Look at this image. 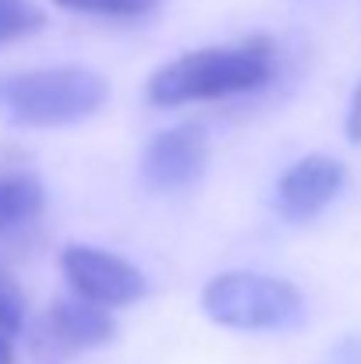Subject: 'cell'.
I'll use <instances>...</instances> for the list:
<instances>
[{"mask_svg": "<svg viewBox=\"0 0 361 364\" xmlns=\"http://www.w3.org/2000/svg\"><path fill=\"white\" fill-rule=\"evenodd\" d=\"M276 75V50L266 36H251L238 46H209L174 57L156 68L145 82V100L152 107L174 110L188 103L224 100L255 92Z\"/></svg>", "mask_w": 361, "mask_h": 364, "instance_id": "obj_1", "label": "cell"}, {"mask_svg": "<svg viewBox=\"0 0 361 364\" xmlns=\"http://www.w3.org/2000/svg\"><path fill=\"white\" fill-rule=\"evenodd\" d=\"M110 100V82L82 64L21 71L4 85V103L14 124L61 127L100 114Z\"/></svg>", "mask_w": 361, "mask_h": 364, "instance_id": "obj_2", "label": "cell"}, {"mask_svg": "<svg viewBox=\"0 0 361 364\" xmlns=\"http://www.w3.org/2000/svg\"><path fill=\"white\" fill-rule=\"evenodd\" d=\"M202 311L216 326L262 333V329H287V326L301 322L305 297L291 279H280V276L224 272L206 283Z\"/></svg>", "mask_w": 361, "mask_h": 364, "instance_id": "obj_3", "label": "cell"}, {"mask_svg": "<svg viewBox=\"0 0 361 364\" xmlns=\"http://www.w3.org/2000/svg\"><path fill=\"white\" fill-rule=\"evenodd\" d=\"M61 269L78 301H89L103 311L110 308H127L145 297L149 283L145 276L114 251L89 247V244H71L61 251Z\"/></svg>", "mask_w": 361, "mask_h": 364, "instance_id": "obj_4", "label": "cell"}, {"mask_svg": "<svg viewBox=\"0 0 361 364\" xmlns=\"http://www.w3.org/2000/svg\"><path fill=\"white\" fill-rule=\"evenodd\" d=\"M209 163V138L199 124H177L149 138L142 149L138 177L152 195H184L192 191Z\"/></svg>", "mask_w": 361, "mask_h": 364, "instance_id": "obj_5", "label": "cell"}, {"mask_svg": "<svg viewBox=\"0 0 361 364\" xmlns=\"http://www.w3.org/2000/svg\"><path fill=\"white\" fill-rule=\"evenodd\" d=\"M347 184V166L333 156H305L283 170L276 184V213L287 223L315 220Z\"/></svg>", "mask_w": 361, "mask_h": 364, "instance_id": "obj_6", "label": "cell"}, {"mask_svg": "<svg viewBox=\"0 0 361 364\" xmlns=\"http://www.w3.org/2000/svg\"><path fill=\"white\" fill-rule=\"evenodd\" d=\"M43 333H46V340L57 350L71 354V350H93V347L110 343L117 336V326H114L110 311H103V308H96L89 301L71 297V301H57L46 311Z\"/></svg>", "mask_w": 361, "mask_h": 364, "instance_id": "obj_7", "label": "cell"}, {"mask_svg": "<svg viewBox=\"0 0 361 364\" xmlns=\"http://www.w3.org/2000/svg\"><path fill=\"white\" fill-rule=\"evenodd\" d=\"M43 209V184L28 173L0 177V230L28 223Z\"/></svg>", "mask_w": 361, "mask_h": 364, "instance_id": "obj_8", "label": "cell"}, {"mask_svg": "<svg viewBox=\"0 0 361 364\" xmlns=\"http://www.w3.org/2000/svg\"><path fill=\"white\" fill-rule=\"evenodd\" d=\"M46 25V11L32 0H0V46L36 36Z\"/></svg>", "mask_w": 361, "mask_h": 364, "instance_id": "obj_9", "label": "cell"}, {"mask_svg": "<svg viewBox=\"0 0 361 364\" xmlns=\"http://www.w3.org/2000/svg\"><path fill=\"white\" fill-rule=\"evenodd\" d=\"M0 326L7 333H14V336L25 326V290H21L18 276L4 262H0Z\"/></svg>", "mask_w": 361, "mask_h": 364, "instance_id": "obj_10", "label": "cell"}, {"mask_svg": "<svg viewBox=\"0 0 361 364\" xmlns=\"http://www.w3.org/2000/svg\"><path fill=\"white\" fill-rule=\"evenodd\" d=\"M68 11L100 14V18H142L156 7V0H57Z\"/></svg>", "mask_w": 361, "mask_h": 364, "instance_id": "obj_11", "label": "cell"}, {"mask_svg": "<svg viewBox=\"0 0 361 364\" xmlns=\"http://www.w3.org/2000/svg\"><path fill=\"white\" fill-rule=\"evenodd\" d=\"M347 138L351 141H361V82L351 96V110H347Z\"/></svg>", "mask_w": 361, "mask_h": 364, "instance_id": "obj_12", "label": "cell"}, {"mask_svg": "<svg viewBox=\"0 0 361 364\" xmlns=\"http://www.w3.org/2000/svg\"><path fill=\"white\" fill-rule=\"evenodd\" d=\"M337 364H361V343L358 340H347V343L337 350Z\"/></svg>", "mask_w": 361, "mask_h": 364, "instance_id": "obj_13", "label": "cell"}, {"mask_svg": "<svg viewBox=\"0 0 361 364\" xmlns=\"http://www.w3.org/2000/svg\"><path fill=\"white\" fill-rule=\"evenodd\" d=\"M14 340H18V336L0 326V364H14Z\"/></svg>", "mask_w": 361, "mask_h": 364, "instance_id": "obj_14", "label": "cell"}]
</instances>
